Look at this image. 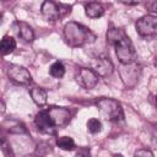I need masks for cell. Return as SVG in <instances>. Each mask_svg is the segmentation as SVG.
<instances>
[{
  "label": "cell",
  "mask_w": 157,
  "mask_h": 157,
  "mask_svg": "<svg viewBox=\"0 0 157 157\" xmlns=\"http://www.w3.org/2000/svg\"><path fill=\"white\" fill-rule=\"evenodd\" d=\"M70 118L71 113L69 109L63 107H50L40 110L36 115L34 124L40 132L54 135L58 128H61L70 121Z\"/></svg>",
  "instance_id": "6da1fadb"
},
{
  "label": "cell",
  "mask_w": 157,
  "mask_h": 157,
  "mask_svg": "<svg viewBox=\"0 0 157 157\" xmlns=\"http://www.w3.org/2000/svg\"><path fill=\"white\" fill-rule=\"evenodd\" d=\"M64 37L66 43L71 47H82L92 43L96 39V34L86 26L70 21L64 27Z\"/></svg>",
  "instance_id": "7a4b0ae2"
},
{
  "label": "cell",
  "mask_w": 157,
  "mask_h": 157,
  "mask_svg": "<svg viewBox=\"0 0 157 157\" xmlns=\"http://www.w3.org/2000/svg\"><path fill=\"white\" fill-rule=\"evenodd\" d=\"M96 105L99 112L105 117V119L110 121H119L124 118L121 104L117 99L102 97L96 102Z\"/></svg>",
  "instance_id": "3957f363"
},
{
  "label": "cell",
  "mask_w": 157,
  "mask_h": 157,
  "mask_svg": "<svg viewBox=\"0 0 157 157\" xmlns=\"http://www.w3.org/2000/svg\"><path fill=\"white\" fill-rule=\"evenodd\" d=\"M115 47V54L120 64L123 65H130L134 64L136 60V50L128 36L123 37L118 43L114 44Z\"/></svg>",
  "instance_id": "277c9868"
},
{
  "label": "cell",
  "mask_w": 157,
  "mask_h": 157,
  "mask_svg": "<svg viewBox=\"0 0 157 157\" xmlns=\"http://www.w3.org/2000/svg\"><path fill=\"white\" fill-rule=\"evenodd\" d=\"M135 28L142 38H153L157 34V17L153 15L142 16L136 21Z\"/></svg>",
  "instance_id": "5b68a950"
},
{
  "label": "cell",
  "mask_w": 157,
  "mask_h": 157,
  "mask_svg": "<svg viewBox=\"0 0 157 157\" xmlns=\"http://www.w3.org/2000/svg\"><path fill=\"white\" fill-rule=\"evenodd\" d=\"M40 11H42V15L48 21H56L61 16H64L66 12H70V6L56 4L54 1H44L42 4Z\"/></svg>",
  "instance_id": "8992f818"
},
{
  "label": "cell",
  "mask_w": 157,
  "mask_h": 157,
  "mask_svg": "<svg viewBox=\"0 0 157 157\" xmlns=\"http://www.w3.org/2000/svg\"><path fill=\"white\" fill-rule=\"evenodd\" d=\"M7 76L16 83L20 85H29L32 82V76L29 71L21 65L11 64L7 66Z\"/></svg>",
  "instance_id": "52a82bcc"
},
{
  "label": "cell",
  "mask_w": 157,
  "mask_h": 157,
  "mask_svg": "<svg viewBox=\"0 0 157 157\" xmlns=\"http://www.w3.org/2000/svg\"><path fill=\"white\" fill-rule=\"evenodd\" d=\"M75 78H76L77 83L86 90L93 88L98 82V76L94 74V71L92 69H87V67L80 69V71L76 74Z\"/></svg>",
  "instance_id": "ba28073f"
},
{
  "label": "cell",
  "mask_w": 157,
  "mask_h": 157,
  "mask_svg": "<svg viewBox=\"0 0 157 157\" xmlns=\"http://www.w3.org/2000/svg\"><path fill=\"white\" fill-rule=\"evenodd\" d=\"M92 70L94 71V74L97 76L107 77V76L112 75V72L114 71V65H113V63L110 61L109 58L102 56V58H97L96 60H93Z\"/></svg>",
  "instance_id": "9c48e42d"
},
{
  "label": "cell",
  "mask_w": 157,
  "mask_h": 157,
  "mask_svg": "<svg viewBox=\"0 0 157 157\" xmlns=\"http://www.w3.org/2000/svg\"><path fill=\"white\" fill-rule=\"evenodd\" d=\"M104 7L101 2H88L85 5V12L90 18H98L104 15Z\"/></svg>",
  "instance_id": "30bf717a"
},
{
  "label": "cell",
  "mask_w": 157,
  "mask_h": 157,
  "mask_svg": "<svg viewBox=\"0 0 157 157\" xmlns=\"http://www.w3.org/2000/svg\"><path fill=\"white\" fill-rule=\"evenodd\" d=\"M29 94H31L33 102H34L37 105L42 107V105H44V104L47 103V92H45V90H43L42 87H38V86L32 87V88L29 90Z\"/></svg>",
  "instance_id": "8fae6325"
},
{
  "label": "cell",
  "mask_w": 157,
  "mask_h": 157,
  "mask_svg": "<svg viewBox=\"0 0 157 157\" xmlns=\"http://www.w3.org/2000/svg\"><path fill=\"white\" fill-rule=\"evenodd\" d=\"M16 48V40L10 36H4L0 40V55H7Z\"/></svg>",
  "instance_id": "7c38bea8"
},
{
  "label": "cell",
  "mask_w": 157,
  "mask_h": 157,
  "mask_svg": "<svg viewBox=\"0 0 157 157\" xmlns=\"http://www.w3.org/2000/svg\"><path fill=\"white\" fill-rule=\"evenodd\" d=\"M18 36L25 40V42H32L34 39V33L33 29L25 22H18Z\"/></svg>",
  "instance_id": "4fadbf2b"
},
{
  "label": "cell",
  "mask_w": 157,
  "mask_h": 157,
  "mask_svg": "<svg viewBox=\"0 0 157 157\" xmlns=\"http://www.w3.org/2000/svg\"><path fill=\"white\" fill-rule=\"evenodd\" d=\"M126 34H125V32L123 31V29H120V28H110V29H108V32H107V39H108V42L110 43V44H115V43H118L123 37H125Z\"/></svg>",
  "instance_id": "5bb4252c"
},
{
  "label": "cell",
  "mask_w": 157,
  "mask_h": 157,
  "mask_svg": "<svg viewBox=\"0 0 157 157\" xmlns=\"http://www.w3.org/2000/svg\"><path fill=\"white\" fill-rule=\"evenodd\" d=\"M56 145H58L59 148H61L64 151H72L76 147L75 146V141L71 137H69V136H61V137H59L56 140Z\"/></svg>",
  "instance_id": "9a60e30c"
},
{
  "label": "cell",
  "mask_w": 157,
  "mask_h": 157,
  "mask_svg": "<svg viewBox=\"0 0 157 157\" xmlns=\"http://www.w3.org/2000/svg\"><path fill=\"white\" fill-rule=\"evenodd\" d=\"M49 72L53 77H56V78H60L65 75V66L61 61H55L52 64L50 69H49Z\"/></svg>",
  "instance_id": "2e32d148"
},
{
  "label": "cell",
  "mask_w": 157,
  "mask_h": 157,
  "mask_svg": "<svg viewBox=\"0 0 157 157\" xmlns=\"http://www.w3.org/2000/svg\"><path fill=\"white\" fill-rule=\"evenodd\" d=\"M87 129L91 134H98L102 130V123L96 118H91L87 121Z\"/></svg>",
  "instance_id": "e0dca14e"
},
{
  "label": "cell",
  "mask_w": 157,
  "mask_h": 157,
  "mask_svg": "<svg viewBox=\"0 0 157 157\" xmlns=\"http://www.w3.org/2000/svg\"><path fill=\"white\" fill-rule=\"evenodd\" d=\"M0 148L1 151L7 156V157H13V152H12V148L9 144V141L6 140V137H4V135L0 132Z\"/></svg>",
  "instance_id": "ac0fdd59"
},
{
  "label": "cell",
  "mask_w": 157,
  "mask_h": 157,
  "mask_svg": "<svg viewBox=\"0 0 157 157\" xmlns=\"http://www.w3.org/2000/svg\"><path fill=\"white\" fill-rule=\"evenodd\" d=\"M134 157H153L152 151L147 150V148H140L137 151H135Z\"/></svg>",
  "instance_id": "d6986e66"
},
{
  "label": "cell",
  "mask_w": 157,
  "mask_h": 157,
  "mask_svg": "<svg viewBox=\"0 0 157 157\" xmlns=\"http://www.w3.org/2000/svg\"><path fill=\"white\" fill-rule=\"evenodd\" d=\"M75 157H92V156H91V150H90V147H80V148L76 151Z\"/></svg>",
  "instance_id": "ffe728a7"
},
{
  "label": "cell",
  "mask_w": 157,
  "mask_h": 157,
  "mask_svg": "<svg viewBox=\"0 0 157 157\" xmlns=\"http://www.w3.org/2000/svg\"><path fill=\"white\" fill-rule=\"evenodd\" d=\"M42 151H44V156L50 151V145H48L47 142H40L37 147V155L40 156L42 155Z\"/></svg>",
  "instance_id": "44dd1931"
},
{
  "label": "cell",
  "mask_w": 157,
  "mask_h": 157,
  "mask_svg": "<svg viewBox=\"0 0 157 157\" xmlns=\"http://www.w3.org/2000/svg\"><path fill=\"white\" fill-rule=\"evenodd\" d=\"M147 7L151 9V11H156V7H157V2L156 1H152L150 4H147Z\"/></svg>",
  "instance_id": "7402d4cb"
},
{
  "label": "cell",
  "mask_w": 157,
  "mask_h": 157,
  "mask_svg": "<svg viewBox=\"0 0 157 157\" xmlns=\"http://www.w3.org/2000/svg\"><path fill=\"white\" fill-rule=\"evenodd\" d=\"M5 113V104H4V102L0 99V115H2Z\"/></svg>",
  "instance_id": "603a6c76"
},
{
  "label": "cell",
  "mask_w": 157,
  "mask_h": 157,
  "mask_svg": "<svg viewBox=\"0 0 157 157\" xmlns=\"http://www.w3.org/2000/svg\"><path fill=\"white\" fill-rule=\"evenodd\" d=\"M113 157H123V155H120V153H115V155H113Z\"/></svg>",
  "instance_id": "cb8c5ba5"
},
{
  "label": "cell",
  "mask_w": 157,
  "mask_h": 157,
  "mask_svg": "<svg viewBox=\"0 0 157 157\" xmlns=\"http://www.w3.org/2000/svg\"><path fill=\"white\" fill-rule=\"evenodd\" d=\"M0 21H1V15H0Z\"/></svg>",
  "instance_id": "d4e9b609"
}]
</instances>
